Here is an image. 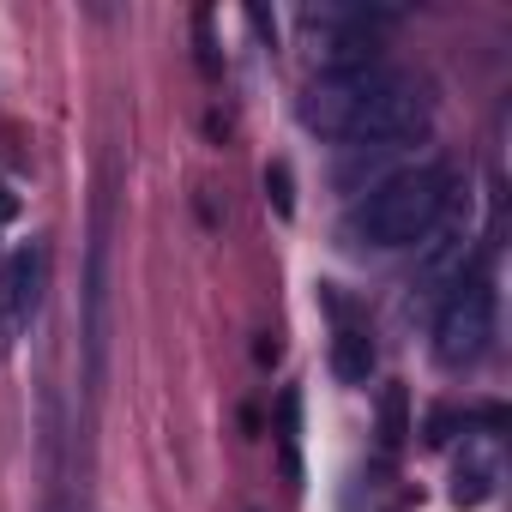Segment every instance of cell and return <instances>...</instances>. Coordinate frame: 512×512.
<instances>
[{
	"label": "cell",
	"instance_id": "cell-3",
	"mask_svg": "<svg viewBox=\"0 0 512 512\" xmlns=\"http://www.w3.org/2000/svg\"><path fill=\"white\" fill-rule=\"evenodd\" d=\"M494 344V284L488 278H452L440 314H434V356L440 368L464 374Z\"/></svg>",
	"mask_w": 512,
	"mask_h": 512
},
{
	"label": "cell",
	"instance_id": "cell-9",
	"mask_svg": "<svg viewBox=\"0 0 512 512\" xmlns=\"http://www.w3.org/2000/svg\"><path fill=\"white\" fill-rule=\"evenodd\" d=\"M296 422H302V398L284 392V470L290 476H302V464H296Z\"/></svg>",
	"mask_w": 512,
	"mask_h": 512
},
{
	"label": "cell",
	"instance_id": "cell-10",
	"mask_svg": "<svg viewBox=\"0 0 512 512\" xmlns=\"http://www.w3.org/2000/svg\"><path fill=\"white\" fill-rule=\"evenodd\" d=\"M266 187H272V199H278V211L290 217V211H296V199H290V169H284V163H272V169H266Z\"/></svg>",
	"mask_w": 512,
	"mask_h": 512
},
{
	"label": "cell",
	"instance_id": "cell-1",
	"mask_svg": "<svg viewBox=\"0 0 512 512\" xmlns=\"http://www.w3.org/2000/svg\"><path fill=\"white\" fill-rule=\"evenodd\" d=\"M446 205H452V175H446L440 163L398 169V175L374 181V187L344 211V241H350V247H374V253L416 247V241H428V235L446 223Z\"/></svg>",
	"mask_w": 512,
	"mask_h": 512
},
{
	"label": "cell",
	"instance_id": "cell-2",
	"mask_svg": "<svg viewBox=\"0 0 512 512\" xmlns=\"http://www.w3.org/2000/svg\"><path fill=\"white\" fill-rule=\"evenodd\" d=\"M428 127H434V97H428V85L392 73V79L374 91V103L350 121L344 145H350V163H368V157H386V151L416 145Z\"/></svg>",
	"mask_w": 512,
	"mask_h": 512
},
{
	"label": "cell",
	"instance_id": "cell-7",
	"mask_svg": "<svg viewBox=\"0 0 512 512\" xmlns=\"http://www.w3.org/2000/svg\"><path fill=\"white\" fill-rule=\"evenodd\" d=\"M332 374L350 380V386H368V374H374V338L356 332V326H344L332 338Z\"/></svg>",
	"mask_w": 512,
	"mask_h": 512
},
{
	"label": "cell",
	"instance_id": "cell-6",
	"mask_svg": "<svg viewBox=\"0 0 512 512\" xmlns=\"http://www.w3.org/2000/svg\"><path fill=\"white\" fill-rule=\"evenodd\" d=\"M109 368V211H97L91 260H85V380L91 392L103 386Z\"/></svg>",
	"mask_w": 512,
	"mask_h": 512
},
{
	"label": "cell",
	"instance_id": "cell-4",
	"mask_svg": "<svg viewBox=\"0 0 512 512\" xmlns=\"http://www.w3.org/2000/svg\"><path fill=\"white\" fill-rule=\"evenodd\" d=\"M386 79H392V67H380V61L326 67L320 79H308V85H302L296 115H302V127H308V133H320V139H344V133H350V121L374 103V91H380Z\"/></svg>",
	"mask_w": 512,
	"mask_h": 512
},
{
	"label": "cell",
	"instance_id": "cell-5",
	"mask_svg": "<svg viewBox=\"0 0 512 512\" xmlns=\"http://www.w3.org/2000/svg\"><path fill=\"white\" fill-rule=\"evenodd\" d=\"M49 272H55V253L43 235L19 241L7 260H0V356H7L43 314V296H49Z\"/></svg>",
	"mask_w": 512,
	"mask_h": 512
},
{
	"label": "cell",
	"instance_id": "cell-8",
	"mask_svg": "<svg viewBox=\"0 0 512 512\" xmlns=\"http://www.w3.org/2000/svg\"><path fill=\"white\" fill-rule=\"evenodd\" d=\"M488 476H494L488 464H470V470L458 464V476H452V500H458V506H482V500H488V488H494Z\"/></svg>",
	"mask_w": 512,
	"mask_h": 512
}]
</instances>
